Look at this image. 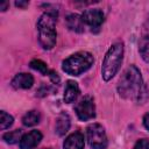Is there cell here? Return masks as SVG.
Returning a JSON list of instances; mask_svg holds the SVG:
<instances>
[{"label":"cell","mask_w":149,"mask_h":149,"mask_svg":"<svg viewBox=\"0 0 149 149\" xmlns=\"http://www.w3.org/2000/svg\"><path fill=\"white\" fill-rule=\"evenodd\" d=\"M66 26L70 30L76 31V33H83L84 31V22L81 16H79L78 14H69L65 19Z\"/></svg>","instance_id":"obj_13"},{"label":"cell","mask_w":149,"mask_h":149,"mask_svg":"<svg viewBox=\"0 0 149 149\" xmlns=\"http://www.w3.org/2000/svg\"><path fill=\"white\" fill-rule=\"evenodd\" d=\"M21 135H22V130L15 129V130H12V132L6 133V134L2 136V139H3L7 143H9V144H14V143L21 141V139H22Z\"/></svg>","instance_id":"obj_16"},{"label":"cell","mask_w":149,"mask_h":149,"mask_svg":"<svg viewBox=\"0 0 149 149\" xmlns=\"http://www.w3.org/2000/svg\"><path fill=\"white\" fill-rule=\"evenodd\" d=\"M7 6H8V2H7V1H5V2H1V3H0V9H1V10H6Z\"/></svg>","instance_id":"obj_23"},{"label":"cell","mask_w":149,"mask_h":149,"mask_svg":"<svg viewBox=\"0 0 149 149\" xmlns=\"http://www.w3.org/2000/svg\"><path fill=\"white\" fill-rule=\"evenodd\" d=\"M64 149H84V135L79 132L70 134L63 144Z\"/></svg>","instance_id":"obj_11"},{"label":"cell","mask_w":149,"mask_h":149,"mask_svg":"<svg viewBox=\"0 0 149 149\" xmlns=\"http://www.w3.org/2000/svg\"><path fill=\"white\" fill-rule=\"evenodd\" d=\"M29 65H30L31 69L38 71V72L42 73V74H48V73H49L48 65H47L43 61H41V59H33V61L30 62Z\"/></svg>","instance_id":"obj_17"},{"label":"cell","mask_w":149,"mask_h":149,"mask_svg":"<svg viewBox=\"0 0 149 149\" xmlns=\"http://www.w3.org/2000/svg\"><path fill=\"white\" fill-rule=\"evenodd\" d=\"M56 16L52 13L45 12L42 14L37 21V31H38V42L41 47L45 50H50L56 44Z\"/></svg>","instance_id":"obj_2"},{"label":"cell","mask_w":149,"mask_h":149,"mask_svg":"<svg viewBox=\"0 0 149 149\" xmlns=\"http://www.w3.org/2000/svg\"><path fill=\"white\" fill-rule=\"evenodd\" d=\"M81 19H83V22L87 24L88 27H91L93 30V29H98L102 24L105 16H104L102 10L94 8V9H86L83 13Z\"/></svg>","instance_id":"obj_8"},{"label":"cell","mask_w":149,"mask_h":149,"mask_svg":"<svg viewBox=\"0 0 149 149\" xmlns=\"http://www.w3.org/2000/svg\"><path fill=\"white\" fill-rule=\"evenodd\" d=\"M74 112H76L78 119L81 121H87V120L94 118L95 106H94V101H93L92 97L85 95L84 98H81L74 106Z\"/></svg>","instance_id":"obj_6"},{"label":"cell","mask_w":149,"mask_h":149,"mask_svg":"<svg viewBox=\"0 0 149 149\" xmlns=\"http://www.w3.org/2000/svg\"><path fill=\"white\" fill-rule=\"evenodd\" d=\"M139 51L143 61L149 63V16L147 17V20L144 21L141 28V34L139 40Z\"/></svg>","instance_id":"obj_7"},{"label":"cell","mask_w":149,"mask_h":149,"mask_svg":"<svg viewBox=\"0 0 149 149\" xmlns=\"http://www.w3.org/2000/svg\"><path fill=\"white\" fill-rule=\"evenodd\" d=\"M122 59H123V44L121 42H116L109 47L102 61L101 77L105 81L111 80L118 73Z\"/></svg>","instance_id":"obj_3"},{"label":"cell","mask_w":149,"mask_h":149,"mask_svg":"<svg viewBox=\"0 0 149 149\" xmlns=\"http://www.w3.org/2000/svg\"><path fill=\"white\" fill-rule=\"evenodd\" d=\"M34 84V77L30 73H17L12 79V86L16 90L19 88H30Z\"/></svg>","instance_id":"obj_10"},{"label":"cell","mask_w":149,"mask_h":149,"mask_svg":"<svg viewBox=\"0 0 149 149\" xmlns=\"http://www.w3.org/2000/svg\"><path fill=\"white\" fill-rule=\"evenodd\" d=\"M118 92L120 97L143 104L148 98V88L143 83L140 70L135 65L126 69L119 80Z\"/></svg>","instance_id":"obj_1"},{"label":"cell","mask_w":149,"mask_h":149,"mask_svg":"<svg viewBox=\"0 0 149 149\" xmlns=\"http://www.w3.org/2000/svg\"><path fill=\"white\" fill-rule=\"evenodd\" d=\"M13 121H14V119H13L12 115H9L8 113H6L5 111H1L0 112V128L2 130L9 128L13 125Z\"/></svg>","instance_id":"obj_18"},{"label":"cell","mask_w":149,"mask_h":149,"mask_svg":"<svg viewBox=\"0 0 149 149\" xmlns=\"http://www.w3.org/2000/svg\"><path fill=\"white\" fill-rule=\"evenodd\" d=\"M133 149H149V140H147V139L139 140L135 143V146H134Z\"/></svg>","instance_id":"obj_19"},{"label":"cell","mask_w":149,"mask_h":149,"mask_svg":"<svg viewBox=\"0 0 149 149\" xmlns=\"http://www.w3.org/2000/svg\"><path fill=\"white\" fill-rule=\"evenodd\" d=\"M48 76H49L50 80H51L54 84H58V83H59V77H58V74H57L55 71L50 70V71H49V73H48Z\"/></svg>","instance_id":"obj_20"},{"label":"cell","mask_w":149,"mask_h":149,"mask_svg":"<svg viewBox=\"0 0 149 149\" xmlns=\"http://www.w3.org/2000/svg\"><path fill=\"white\" fill-rule=\"evenodd\" d=\"M70 116L66 114V113H62L59 114V116L57 118V121H56V133L62 136L64 135L69 128H70Z\"/></svg>","instance_id":"obj_14"},{"label":"cell","mask_w":149,"mask_h":149,"mask_svg":"<svg viewBox=\"0 0 149 149\" xmlns=\"http://www.w3.org/2000/svg\"><path fill=\"white\" fill-rule=\"evenodd\" d=\"M40 119H41V115L37 111H29L23 115L22 123L27 127H31V126L37 125L40 122Z\"/></svg>","instance_id":"obj_15"},{"label":"cell","mask_w":149,"mask_h":149,"mask_svg":"<svg viewBox=\"0 0 149 149\" xmlns=\"http://www.w3.org/2000/svg\"><path fill=\"white\" fill-rule=\"evenodd\" d=\"M42 140V134L40 130H31L27 134H24L20 141V148L21 149H33L35 148Z\"/></svg>","instance_id":"obj_9"},{"label":"cell","mask_w":149,"mask_h":149,"mask_svg":"<svg viewBox=\"0 0 149 149\" xmlns=\"http://www.w3.org/2000/svg\"><path fill=\"white\" fill-rule=\"evenodd\" d=\"M15 5L17 6V7H26V6H28V1H16L15 2Z\"/></svg>","instance_id":"obj_22"},{"label":"cell","mask_w":149,"mask_h":149,"mask_svg":"<svg viewBox=\"0 0 149 149\" xmlns=\"http://www.w3.org/2000/svg\"><path fill=\"white\" fill-rule=\"evenodd\" d=\"M87 141L93 149H105L107 147V136L105 129L99 123H92L86 128Z\"/></svg>","instance_id":"obj_5"},{"label":"cell","mask_w":149,"mask_h":149,"mask_svg":"<svg viewBox=\"0 0 149 149\" xmlns=\"http://www.w3.org/2000/svg\"><path fill=\"white\" fill-rule=\"evenodd\" d=\"M43 149H50V148H43Z\"/></svg>","instance_id":"obj_24"},{"label":"cell","mask_w":149,"mask_h":149,"mask_svg":"<svg viewBox=\"0 0 149 149\" xmlns=\"http://www.w3.org/2000/svg\"><path fill=\"white\" fill-rule=\"evenodd\" d=\"M94 63L93 55L88 51H78L62 63V69L70 76H80L87 71Z\"/></svg>","instance_id":"obj_4"},{"label":"cell","mask_w":149,"mask_h":149,"mask_svg":"<svg viewBox=\"0 0 149 149\" xmlns=\"http://www.w3.org/2000/svg\"><path fill=\"white\" fill-rule=\"evenodd\" d=\"M143 125H144V127L149 130V113H147V114L144 115V118H143Z\"/></svg>","instance_id":"obj_21"},{"label":"cell","mask_w":149,"mask_h":149,"mask_svg":"<svg viewBox=\"0 0 149 149\" xmlns=\"http://www.w3.org/2000/svg\"><path fill=\"white\" fill-rule=\"evenodd\" d=\"M80 93L79 86L74 80H68L65 85V91H64V101L68 104L73 102Z\"/></svg>","instance_id":"obj_12"}]
</instances>
